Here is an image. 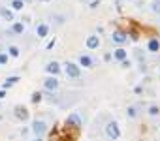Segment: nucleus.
<instances>
[{
	"label": "nucleus",
	"mask_w": 160,
	"mask_h": 141,
	"mask_svg": "<svg viewBox=\"0 0 160 141\" xmlns=\"http://www.w3.org/2000/svg\"><path fill=\"white\" fill-rule=\"evenodd\" d=\"M113 41H115V43H124V41H126V34H124L122 30H115V32H113Z\"/></svg>",
	"instance_id": "6e6552de"
},
{
	"label": "nucleus",
	"mask_w": 160,
	"mask_h": 141,
	"mask_svg": "<svg viewBox=\"0 0 160 141\" xmlns=\"http://www.w3.org/2000/svg\"><path fill=\"white\" fill-rule=\"evenodd\" d=\"M113 56H115V58H117V60H119V62H122V60H126V51H124V49H121V47H119V49H117V51H115V53H113Z\"/></svg>",
	"instance_id": "f8f14e48"
},
{
	"label": "nucleus",
	"mask_w": 160,
	"mask_h": 141,
	"mask_svg": "<svg viewBox=\"0 0 160 141\" xmlns=\"http://www.w3.org/2000/svg\"><path fill=\"white\" fill-rule=\"evenodd\" d=\"M32 130H34V134L36 135H42V134H45V130H47V124L43 122V120H34V124H32Z\"/></svg>",
	"instance_id": "7ed1b4c3"
},
{
	"label": "nucleus",
	"mask_w": 160,
	"mask_h": 141,
	"mask_svg": "<svg viewBox=\"0 0 160 141\" xmlns=\"http://www.w3.org/2000/svg\"><path fill=\"white\" fill-rule=\"evenodd\" d=\"M151 8H152L154 13H160V0H154V2L151 4Z\"/></svg>",
	"instance_id": "f3484780"
},
{
	"label": "nucleus",
	"mask_w": 160,
	"mask_h": 141,
	"mask_svg": "<svg viewBox=\"0 0 160 141\" xmlns=\"http://www.w3.org/2000/svg\"><path fill=\"white\" fill-rule=\"evenodd\" d=\"M4 96H6V92H4V90H0V100H2Z\"/></svg>",
	"instance_id": "b1692460"
},
{
	"label": "nucleus",
	"mask_w": 160,
	"mask_h": 141,
	"mask_svg": "<svg viewBox=\"0 0 160 141\" xmlns=\"http://www.w3.org/2000/svg\"><path fill=\"white\" fill-rule=\"evenodd\" d=\"M6 62H8V55L0 53V64H6Z\"/></svg>",
	"instance_id": "412c9836"
},
{
	"label": "nucleus",
	"mask_w": 160,
	"mask_h": 141,
	"mask_svg": "<svg viewBox=\"0 0 160 141\" xmlns=\"http://www.w3.org/2000/svg\"><path fill=\"white\" fill-rule=\"evenodd\" d=\"M13 32L15 34H23L25 32V25L23 23H13Z\"/></svg>",
	"instance_id": "4468645a"
},
{
	"label": "nucleus",
	"mask_w": 160,
	"mask_h": 141,
	"mask_svg": "<svg viewBox=\"0 0 160 141\" xmlns=\"http://www.w3.org/2000/svg\"><path fill=\"white\" fill-rule=\"evenodd\" d=\"M0 53H2V47H0Z\"/></svg>",
	"instance_id": "393cba45"
},
{
	"label": "nucleus",
	"mask_w": 160,
	"mask_h": 141,
	"mask_svg": "<svg viewBox=\"0 0 160 141\" xmlns=\"http://www.w3.org/2000/svg\"><path fill=\"white\" fill-rule=\"evenodd\" d=\"M8 53H10V56H13V58H15V56H19V49H17V47H10V49H8Z\"/></svg>",
	"instance_id": "a211bd4d"
},
{
	"label": "nucleus",
	"mask_w": 160,
	"mask_h": 141,
	"mask_svg": "<svg viewBox=\"0 0 160 141\" xmlns=\"http://www.w3.org/2000/svg\"><path fill=\"white\" fill-rule=\"evenodd\" d=\"M12 6H13V10H23V0H13V2H12Z\"/></svg>",
	"instance_id": "dca6fc26"
},
{
	"label": "nucleus",
	"mask_w": 160,
	"mask_h": 141,
	"mask_svg": "<svg viewBox=\"0 0 160 141\" xmlns=\"http://www.w3.org/2000/svg\"><path fill=\"white\" fill-rule=\"evenodd\" d=\"M45 70H47V74H51V75H58V74H60L58 62H49V64L45 66Z\"/></svg>",
	"instance_id": "0eeeda50"
},
{
	"label": "nucleus",
	"mask_w": 160,
	"mask_h": 141,
	"mask_svg": "<svg viewBox=\"0 0 160 141\" xmlns=\"http://www.w3.org/2000/svg\"><path fill=\"white\" fill-rule=\"evenodd\" d=\"M149 113H151V115H152V117H156V115H158V113H160V109H158V107H156V105H152V107H149Z\"/></svg>",
	"instance_id": "aec40b11"
},
{
	"label": "nucleus",
	"mask_w": 160,
	"mask_h": 141,
	"mask_svg": "<svg viewBox=\"0 0 160 141\" xmlns=\"http://www.w3.org/2000/svg\"><path fill=\"white\" fill-rule=\"evenodd\" d=\"M42 2H43V0H42ZM45 2H47V0H45Z\"/></svg>",
	"instance_id": "a878e982"
},
{
	"label": "nucleus",
	"mask_w": 160,
	"mask_h": 141,
	"mask_svg": "<svg viewBox=\"0 0 160 141\" xmlns=\"http://www.w3.org/2000/svg\"><path fill=\"white\" fill-rule=\"evenodd\" d=\"M66 74L70 75V77H79V66H75V64H72V62H68L66 64Z\"/></svg>",
	"instance_id": "20e7f679"
},
{
	"label": "nucleus",
	"mask_w": 160,
	"mask_h": 141,
	"mask_svg": "<svg viewBox=\"0 0 160 141\" xmlns=\"http://www.w3.org/2000/svg\"><path fill=\"white\" fill-rule=\"evenodd\" d=\"M40 100H42V92H34V94H32V102H34V104H38Z\"/></svg>",
	"instance_id": "6ab92c4d"
},
{
	"label": "nucleus",
	"mask_w": 160,
	"mask_h": 141,
	"mask_svg": "<svg viewBox=\"0 0 160 141\" xmlns=\"http://www.w3.org/2000/svg\"><path fill=\"white\" fill-rule=\"evenodd\" d=\"M66 124H68V126H75V128H79V126H81V119H79V115L72 113V115L66 119Z\"/></svg>",
	"instance_id": "423d86ee"
},
{
	"label": "nucleus",
	"mask_w": 160,
	"mask_h": 141,
	"mask_svg": "<svg viewBox=\"0 0 160 141\" xmlns=\"http://www.w3.org/2000/svg\"><path fill=\"white\" fill-rule=\"evenodd\" d=\"M106 134H108L109 139H119V135H121L119 124H117V122H109V124L106 126Z\"/></svg>",
	"instance_id": "f257e3e1"
},
{
	"label": "nucleus",
	"mask_w": 160,
	"mask_h": 141,
	"mask_svg": "<svg viewBox=\"0 0 160 141\" xmlns=\"http://www.w3.org/2000/svg\"><path fill=\"white\" fill-rule=\"evenodd\" d=\"M13 113H15V117H17L19 120H27V119H28V111H27V107H23V105H17V107L13 109Z\"/></svg>",
	"instance_id": "39448f33"
},
{
	"label": "nucleus",
	"mask_w": 160,
	"mask_h": 141,
	"mask_svg": "<svg viewBox=\"0 0 160 141\" xmlns=\"http://www.w3.org/2000/svg\"><path fill=\"white\" fill-rule=\"evenodd\" d=\"M136 115H138V111H136L134 107H130V109H128V117H136Z\"/></svg>",
	"instance_id": "5701e85b"
},
{
	"label": "nucleus",
	"mask_w": 160,
	"mask_h": 141,
	"mask_svg": "<svg viewBox=\"0 0 160 141\" xmlns=\"http://www.w3.org/2000/svg\"><path fill=\"white\" fill-rule=\"evenodd\" d=\"M19 81V77H8L6 81H4V89H8V87H12V85H15Z\"/></svg>",
	"instance_id": "2eb2a0df"
},
{
	"label": "nucleus",
	"mask_w": 160,
	"mask_h": 141,
	"mask_svg": "<svg viewBox=\"0 0 160 141\" xmlns=\"http://www.w3.org/2000/svg\"><path fill=\"white\" fill-rule=\"evenodd\" d=\"M43 87H45L49 92H53V90L58 89V79L53 77V75H51V77H45V79H43Z\"/></svg>",
	"instance_id": "f03ea898"
},
{
	"label": "nucleus",
	"mask_w": 160,
	"mask_h": 141,
	"mask_svg": "<svg viewBox=\"0 0 160 141\" xmlns=\"http://www.w3.org/2000/svg\"><path fill=\"white\" fill-rule=\"evenodd\" d=\"M100 45V40L96 38V36H89V40H87V47L89 49H96Z\"/></svg>",
	"instance_id": "1a4fd4ad"
},
{
	"label": "nucleus",
	"mask_w": 160,
	"mask_h": 141,
	"mask_svg": "<svg viewBox=\"0 0 160 141\" xmlns=\"http://www.w3.org/2000/svg\"><path fill=\"white\" fill-rule=\"evenodd\" d=\"M158 49H160V41H158V40H154V38H152V40H149V51H151V53H156Z\"/></svg>",
	"instance_id": "9b49d317"
},
{
	"label": "nucleus",
	"mask_w": 160,
	"mask_h": 141,
	"mask_svg": "<svg viewBox=\"0 0 160 141\" xmlns=\"http://www.w3.org/2000/svg\"><path fill=\"white\" fill-rule=\"evenodd\" d=\"M79 64L85 66V68H91V66H92V58H91V56H87V55H83L81 58H79Z\"/></svg>",
	"instance_id": "ddd939ff"
},
{
	"label": "nucleus",
	"mask_w": 160,
	"mask_h": 141,
	"mask_svg": "<svg viewBox=\"0 0 160 141\" xmlns=\"http://www.w3.org/2000/svg\"><path fill=\"white\" fill-rule=\"evenodd\" d=\"M36 32H38V36H40V38H45V36H47V32H49V27L42 23V25H38V30H36Z\"/></svg>",
	"instance_id": "9d476101"
},
{
	"label": "nucleus",
	"mask_w": 160,
	"mask_h": 141,
	"mask_svg": "<svg viewBox=\"0 0 160 141\" xmlns=\"http://www.w3.org/2000/svg\"><path fill=\"white\" fill-rule=\"evenodd\" d=\"M2 15H4V17H6V19H10V21H12V19H13V17H12V13H10V12H8V10H2Z\"/></svg>",
	"instance_id": "4be33fe9"
}]
</instances>
